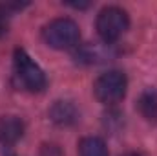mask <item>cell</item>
I'll return each instance as SVG.
<instances>
[{
	"instance_id": "obj_4",
	"label": "cell",
	"mask_w": 157,
	"mask_h": 156,
	"mask_svg": "<svg viewBox=\"0 0 157 156\" xmlns=\"http://www.w3.org/2000/svg\"><path fill=\"white\" fill-rule=\"evenodd\" d=\"M126 88H128L126 76L119 70H110L102 74L93 84L95 97L102 105H117L126 96Z\"/></svg>"
},
{
	"instance_id": "obj_7",
	"label": "cell",
	"mask_w": 157,
	"mask_h": 156,
	"mask_svg": "<svg viewBox=\"0 0 157 156\" xmlns=\"http://www.w3.org/2000/svg\"><path fill=\"white\" fill-rule=\"evenodd\" d=\"M139 112L143 114L144 119L148 121H157V90H146L141 94L139 101H137Z\"/></svg>"
},
{
	"instance_id": "obj_3",
	"label": "cell",
	"mask_w": 157,
	"mask_h": 156,
	"mask_svg": "<svg viewBox=\"0 0 157 156\" xmlns=\"http://www.w3.org/2000/svg\"><path fill=\"white\" fill-rule=\"evenodd\" d=\"M128 15L124 9H121L117 6H110L104 7L99 17H97V33L104 42H115L124 35V31L128 30Z\"/></svg>"
},
{
	"instance_id": "obj_8",
	"label": "cell",
	"mask_w": 157,
	"mask_h": 156,
	"mask_svg": "<svg viewBox=\"0 0 157 156\" xmlns=\"http://www.w3.org/2000/svg\"><path fill=\"white\" fill-rule=\"evenodd\" d=\"M78 156H108L106 143L97 136H88L78 145Z\"/></svg>"
},
{
	"instance_id": "obj_2",
	"label": "cell",
	"mask_w": 157,
	"mask_h": 156,
	"mask_svg": "<svg viewBox=\"0 0 157 156\" xmlns=\"http://www.w3.org/2000/svg\"><path fill=\"white\" fill-rule=\"evenodd\" d=\"M13 64H15V77L22 88L29 92H42L46 88V76L42 68L28 55L26 50L22 48L15 50Z\"/></svg>"
},
{
	"instance_id": "obj_9",
	"label": "cell",
	"mask_w": 157,
	"mask_h": 156,
	"mask_svg": "<svg viewBox=\"0 0 157 156\" xmlns=\"http://www.w3.org/2000/svg\"><path fill=\"white\" fill-rule=\"evenodd\" d=\"M7 28H9V15H7V9L0 6V37L7 33Z\"/></svg>"
},
{
	"instance_id": "obj_5",
	"label": "cell",
	"mask_w": 157,
	"mask_h": 156,
	"mask_svg": "<svg viewBox=\"0 0 157 156\" xmlns=\"http://www.w3.org/2000/svg\"><path fill=\"white\" fill-rule=\"evenodd\" d=\"M24 136V121L17 116L0 117V143L13 145Z\"/></svg>"
},
{
	"instance_id": "obj_6",
	"label": "cell",
	"mask_w": 157,
	"mask_h": 156,
	"mask_svg": "<svg viewBox=\"0 0 157 156\" xmlns=\"http://www.w3.org/2000/svg\"><path fill=\"white\" fill-rule=\"evenodd\" d=\"M49 117L53 123L60 127H68L78 119V110L71 101H57L49 110Z\"/></svg>"
},
{
	"instance_id": "obj_1",
	"label": "cell",
	"mask_w": 157,
	"mask_h": 156,
	"mask_svg": "<svg viewBox=\"0 0 157 156\" xmlns=\"http://www.w3.org/2000/svg\"><path fill=\"white\" fill-rule=\"evenodd\" d=\"M42 39L48 46L55 50H70L78 44L80 30H78L77 22L71 18H55L44 26Z\"/></svg>"
},
{
	"instance_id": "obj_10",
	"label": "cell",
	"mask_w": 157,
	"mask_h": 156,
	"mask_svg": "<svg viewBox=\"0 0 157 156\" xmlns=\"http://www.w3.org/2000/svg\"><path fill=\"white\" fill-rule=\"evenodd\" d=\"M124 156H141L139 153H128V154H124Z\"/></svg>"
}]
</instances>
